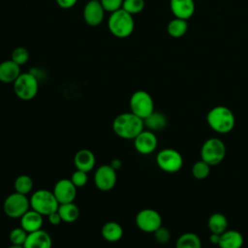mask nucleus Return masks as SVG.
<instances>
[{"label":"nucleus","instance_id":"obj_1","mask_svg":"<svg viewBox=\"0 0 248 248\" xmlns=\"http://www.w3.org/2000/svg\"><path fill=\"white\" fill-rule=\"evenodd\" d=\"M114 134L124 140H134L141 131L144 130L143 119L133 112H123L117 115L112 121Z\"/></svg>","mask_w":248,"mask_h":248},{"label":"nucleus","instance_id":"obj_2","mask_svg":"<svg viewBox=\"0 0 248 248\" xmlns=\"http://www.w3.org/2000/svg\"><path fill=\"white\" fill-rule=\"evenodd\" d=\"M206 122L214 132L218 134H228L234 128L235 117L229 108L216 106L207 112Z\"/></svg>","mask_w":248,"mask_h":248},{"label":"nucleus","instance_id":"obj_3","mask_svg":"<svg viewBox=\"0 0 248 248\" xmlns=\"http://www.w3.org/2000/svg\"><path fill=\"white\" fill-rule=\"evenodd\" d=\"M108 27L109 32L117 38L129 37L135 28L133 16L122 8L112 12L108 19Z\"/></svg>","mask_w":248,"mask_h":248},{"label":"nucleus","instance_id":"obj_4","mask_svg":"<svg viewBox=\"0 0 248 248\" xmlns=\"http://www.w3.org/2000/svg\"><path fill=\"white\" fill-rule=\"evenodd\" d=\"M31 209L39 212L43 216H48L58 209L59 203L51 191L39 189L35 191L29 199Z\"/></svg>","mask_w":248,"mask_h":248},{"label":"nucleus","instance_id":"obj_5","mask_svg":"<svg viewBox=\"0 0 248 248\" xmlns=\"http://www.w3.org/2000/svg\"><path fill=\"white\" fill-rule=\"evenodd\" d=\"M226 144L218 138L206 140L201 147V158L210 167L219 165L226 157Z\"/></svg>","mask_w":248,"mask_h":248},{"label":"nucleus","instance_id":"obj_6","mask_svg":"<svg viewBox=\"0 0 248 248\" xmlns=\"http://www.w3.org/2000/svg\"><path fill=\"white\" fill-rule=\"evenodd\" d=\"M39 90V81L32 73H21L14 82V91L16 97L23 101L34 99Z\"/></svg>","mask_w":248,"mask_h":248},{"label":"nucleus","instance_id":"obj_7","mask_svg":"<svg viewBox=\"0 0 248 248\" xmlns=\"http://www.w3.org/2000/svg\"><path fill=\"white\" fill-rule=\"evenodd\" d=\"M156 164L163 171L174 173L181 170L183 158L179 151L173 148H165L157 153Z\"/></svg>","mask_w":248,"mask_h":248},{"label":"nucleus","instance_id":"obj_8","mask_svg":"<svg viewBox=\"0 0 248 248\" xmlns=\"http://www.w3.org/2000/svg\"><path fill=\"white\" fill-rule=\"evenodd\" d=\"M131 112L141 119L146 118L154 111V102L149 93L144 90L134 92L130 98Z\"/></svg>","mask_w":248,"mask_h":248},{"label":"nucleus","instance_id":"obj_9","mask_svg":"<svg viewBox=\"0 0 248 248\" xmlns=\"http://www.w3.org/2000/svg\"><path fill=\"white\" fill-rule=\"evenodd\" d=\"M29 199L22 194L15 192L10 194L3 202L4 213L10 218H20L26 211L29 210Z\"/></svg>","mask_w":248,"mask_h":248},{"label":"nucleus","instance_id":"obj_10","mask_svg":"<svg viewBox=\"0 0 248 248\" xmlns=\"http://www.w3.org/2000/svg\"><path fill=\"white\" fill-rule=\"evenodd\" d=\"M135 222L141 232L153 233L162 226V217L157 210L144 208L138 212Z\"/></svg>","mask_w":248,"mask_h":248},{"label":"nucleus","instance_id":"obj_11","mask_svg":"<svg viewBox=\"0 0 248 248\" xmlns=\"http://www.w3.org/2000/svg\"><path fill=\"white\" fill-rule=\"evenodd\" d=\"M93 180L95 186L100 191H110L116 184V170H114L110 165H102L96 170Z\"/></svg>","mask_w":248,"mask_h":248},{"label":"nucleus","instance_id":"obj_12","mask_svg":"<svg viewBox=\"0 0 248 248\" xmlns=\"http://www.w3.org/2000/svg\"><path fill=\"white\" fill-rule=\"evenodd\" d=\"M52 193L59 204L73 202L77 196V187L71 179L62 178L55 183Z\"/></svg>","mask_w":248,"mask_h":248},{"label":"nucleus","instance_id":"obj_13","mask_svg":"<svg viewBox=\"0 0 248 248\" xmlns=\"http://www.w3.org/2000/svg\"><path fill=\"white\" fill-rule=\"evenodd\" d=\"M158 145V139L154 132L150 130L141 131L134 139V146L136 150L142 155H148L155 151Z\"/></svg>","mask_w":248,"mask_h":248},{"label":"nucleus","instance_id":"obj_14","mask_svg":"<svg viewBox=\"0 0 248 248\" xmlns=\"http://www.w3.org/2000/svg\"><path fill=\"white\" fill-rule=\"evenodd\" d=\"M105 12L100 0H90L83 8L84 21L90 26H98L104 19Z\"/></svg>","mask_w":248,"mask_h":248},{"label":"nucleus","instance_id":"obj_15","mask_svg":"<svg viewBox=\"0 0 248 248\" xmlns=\"http://www.w3.org/2000/svg\"><path fill=\"white\" fill-rule=\"evenodd\" d=\"M24 248H51L52 239L48 232L44 230H39L28 233L23 244Z\"/></svg>","mask_w":248,"mask_h":248},{"label":"nucleus","instance_id":"obj_16","mask_svg":"<svg viewBox=\"0 0 248 248\" xmlns=\"http://www.w3.org/2000/svg\"><path fill=\"white\" fill-rule=\"evenodd\" d=\"M171 13L175 17L189 19L195 13L194 0H170Z\"/></svg>","mask_w":248,"mask_h":248},{"label":"nucleus","instance_id":"obj_17","mask_svg":"<svg viewBox=\"0 0 248 248\" xmlns=\"http://www.w3.org/2000/svg\"><path fill=\"white\" fill-rule=\"evenodd\" d=\"M74 164L77 170L89 172L95 167V164H96L95 155L89 149H80L75 154Z\"/></svg>","mask_w":248,"mask_h":248},{"label":"nucleus","instance_id":"obj_18","mask_svg":"<svg viewBox=\"0 0 248 248\" xmlns=\"http://www.w3.org/2000/svg\"><path fill=\"white\" fill-rule=\"evenodd\" d=\"M43 224V215L33 209L26 211L20 217V227L24 229L28 233L41 230Z\"/></svg>","mask_w":248,"mask_h":248},{"label":"nucleus","instance_id":"obj_19","mask_svg":"<svg viewBox=\"0 0 248 248\" xmlns=\"http://www.w3.org/2000/svg\"><path fill=\"white\" fill-rule=\"evenodd\" d=\"M244 239L240 232L236 230H227L220 234L218 246L220 248H241Z\"/></svg>","mask_w":248,"mask_h":248},{"label":"nucleus","instance_id":"obj_20","mask_svg":"<svg viewBox=\"0 0 248 248\" xmlns=\"http://www.w3.org/2000/svg\"><path fill=\"white\" fill-rule=\"evenodd\" d=\"M21 74L20 66L15 63L12 59L5 60L0 63V81L4 83L15 82Z\"/></svg>","mask_w":248,"mask_h":248},{"label":"nucleus","instance_id":"obj_21","mask_svg":"<svg viewBox=\"0 0 248 248\" xmlns=\"http://www.w3.org/2000/svg\"><path fill=\"white\" fill-rule=\"evenodd\" d=\"M101 234L105 240L108 242H116L123 236V228L117 222L108 221L103 225Z\"/></svg>","mask_w":248,"mask_h":248},{"label":"nucleus","instance_id":"obj_22","mask_svg":"<svg viewBox=\"0 0 248 248\" xmlns=\"http://www.w3.org/2000/svg\"><path fill=\"white\" fill-rule=\"evenodd\" d=\"M207 226L211 233L221 234L228 229V219L223 213L215 212L209 216Z\"/></svg>","mask_w":248,"mask_h":248},{"label":"nucleus","instance_id":"obj_23","mask_svg":"<svg viewBox=\"0 0 248 248\" xmlns=\"http://www.w3.org/2000/svg\"><path fill=\"white\" fill-rule=\"evenodd\" d=\"M167 117L164 113L159 111H153L150 115L143 119L144 127L152 132L163 130L167 126Z\"/></svg>","mask_w":248,"mask_h":248},{"label":"nucleus","instance_id":"obj_24","mask_svg":"<svg viewBox=\"0 0 248 248\" xmlns=\"http://www.w3.org/2000/svg\"><path fill=\"white\" fill-rule=\"evenodd\" d=\"M57 211L60 214L62 221L65 223H74L79 217V209L74 202L59 204Z\"/></svg>","mask_w":248,"mask_h":248},{"label":"nucleus","instance_id":"obj_25","mask_svg":"<svg viewBox=\"0 0 248 248\" xmlns=\"http://www.w3.org/2000/svg\"><path fill=\"white\" fill-rule=\"evenodd\" d=\"M175 248H202V240L194 232H184L177 238Z\"/></svg>","mask_w":248,"mask_h":248},{"label":"nucleus","instance_id":"obj_26","mask_svg":"<svg viewBox=\"0 0 248 248\" xmlns=\"http://www.w3.org/2000/svg\"><path fill=\"white\" fill-rule=\"evenodd\" d=\"M187 30H188L187 20L178 18V17L171 19L167 26L168 34L173 38L182 37L187 32Z\"/></svg>","mask_w":248,"mask_h":248},{"label":"nucleus","instance_id":"obj_27","mask_svg":"<svg viewBox=\"0 0 248 248\" xmlns=\"http://www.w3.org/2000/svg\"><path fill=\"white\" fill-rule=\"evenodd\" d=\"M15 192H17L22 195L29 194L33 189V180L27 174L18 175L14 182Z\"/></svg>","mask_w":248,"mask_h":248},{"label":"nucleus","instance_id":"obj_28","mask_svg":"<svg viewBox=\"0 0 248 248\" xmlns=\"http://www.w3.org/2000/svg\"><path fill=\"white\" fill-rule=\"evenodd\" d=\"M192 175L199 180H202L206 178L209 173H210V166L202 161V159L200 161H197L193 166H192Z\"/></svg>","mask_w":248,"mask_h":248},{"label":"nucleus","instance_id":"obj_29","mask_svg":"<svg viewBox=\"0 0 248 248\" xmlns=\"http://www.w3.org/2000/svg\"><path fill=\"white\" fill-rule=\"evenodd\" d=\"M27 235H28V232L24 229H22L21 227H17V228H14L10 232L9 239L12 244L23 245L27 238Z\"/></svg>","mask_w":248,"mask_h":248},{"label":"nucleus","instance_id":"obj_30","mask_svg":"<svg viewBox=\"0 0 248 248\" xmlns=\"http://www.w3.org/2000/svg\"><path fill=\"white\" fill-rule=\"evenodd\" d=\"M144 8V0H123L122 9L133 15L140 13Z\"/></svg>","mask_w":248,"mask_h":248},{"label":"nucleus","instance_id":"obj_31","mask_svg":"<svg viewBox=\"0 0 248 248\" xmlns=\"http://www.w3.org/2000/svg\"><path fill=\"white\" fill-rule=\"evenodd\" d=\"M11 59L19 66L24 65L29 59V51L23 46H17L12 51Z\"/></svg>","mask_w":248,"mask_h":248},{"label":"nucleus","instance_id":"obj_32","mask_svg":"<svg viewBox=\"0 0 248 248\" xmlns=\"http://www.w3.org/2000/svg\"><path fill=\"white\" fill-rule=\"evenodd\" d=\"M71 181L74 183V185L77 188L79 187H83L88 180V176H87V172L79 170H76L72 175H71Z\"/></svg>","mask_w":248,"mask_h":248},{"label":"nucleus","instance_id":"obj_33","mask_svg":"<svg viewBox=\"0 0 248 248\" xmlns=\"http://www.w3.org/2000/svg\"><path fill=\"white\" fill-rule=\"evenodd\" d=\"M153 233H154V237H155L156 241L161 244H165V243L169 242V240L170 239V232L163 226H161Z\"/></svg>","mask_w":248,"mask_h":248},{"label":"nucleus","instance_id":"obj_34","mask_svg":"<svg viewBox=\"0 0 248 248\" xmlns=\"http://www.w3.org/2000/svg\"><path fill=\"white\" fill-rule=\"evenodd\" d=\"M103 8L106 12H115L122 8L123 0H100Z\"/></svg>","mask_w":248,"mask_h":248},{"label":"nucleus","instance_id":"obj_35","mask_svg":"<svg viewBox=\"0 0 248 248\" xmlns=\"http://www.w3.org/2000/svg\"><path fill=\"white\" fill-rule=\"evenodd\" d=\"M46 217L48 218L49 224H51V225H53V226H57V225H59L61 222H63L62 219H61V216H60V214L58 213L57 210L54 211V212H52V213H50V214H49L48 216H46Z\"/></svg>","mask_w":248,"mask_h":248},{"label":"nucleus","instance_id":"obj_36","mask_svg":"<svg viewBox=\"0 0 248 248\" xmlns=\"http://www.w3.org/2000/svg\"><path fill=\"white\" fill-rule=\"evenodd\" d=\"M55 1L57 5L62 9H71L78 2V0H55Z\"/></svg>","mask_w":248,"mask_h":248},{"label":"nucleus","instance_id":"obj_37","mask_svg":"<svg viewBox=\"0 0 248 248\" xmlns=\"http://www.w3.org/2000/svg\"><path fill=\"white\" fill-rule=\"evenodd\" d=\"M219 239H220V234H217V233H211L210 236H209L210 242L214 245H218Z\"/></svg>","mask_w":248,"mask_h":248},{"label":"nucleus","instance_id":"obj_38","mask_svg":"<svg viewBox=\"0 0 248 248\" xmlns=\"http://www.w3.org/2000/svg\"><path fill=\"white\" fill-rule=\"evenodd\" d=\"M110 166H111L114 170H117L118 168L121 167V162H120L118 159H114V160L111 162Z\"/></svg>","mask_w":248,"mask_h":248},{"label":"nucleus","instance_id":"obj_39","mask_svg":"<svg viewBox=\"0 0 248 248\" xmlns=\"http://www.w3.org/2000/svg\"><path fill=\"white\" fill-rule=\"evenodd\" d=\"M8 248H24L23 245H16V244H11Z\"/></svg>","mask_w":248,"mask_h":248}]
</instances>
